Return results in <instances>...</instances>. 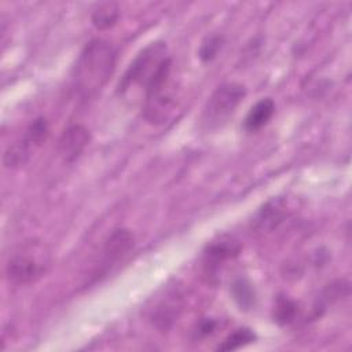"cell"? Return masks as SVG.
<instances>
[{
	"mask_svg": "<svg viewBox=\"0 0 352 352\" xmlns=\"http://www.w3.org/2000/svg\"><path fill=\"white\" fill-rule=\"evenodd\" d=\"M117 52L104 40L94 38L85 44L73 72V85L82 99L95 96L109 81L116 67Z\"/></svg>",
	"mask_w": 352,
	"mask_h": 352,
	"instance_id": "cell-1",
	"label": "cell"
},
{
	"mask_svg": "<svg viewBox=\"0 0 352 352\" xmlns=\"http://www.w3.org/2000/svg\"><path fill=\"white\" fill-rule=\"evenodd\" d=\"M176 106V84L172 80V60L166 58L144 88L143 117L150 124L165 122Z\"/></svg>",
	"mask_w": 352,
	"mask_h": 352,
	"instance_id": "cell-2",
	"label": "cell"
},
{
	"mask_svg": "<svg viewBox=\"0 0 352 352\" xmlns=\"http://www.w3.org/2000/svg\"><path fill=\"white\" fill-rule=\"evenodd\" d=\"M166 58L165 43L155 41L144 47L125 70L118 84V92L124 94L132 85H143L146 88Z\"/></svg>",
	"mask_w": 352,
	"mask_h": 352,
	"instance_id": "cell-3",
	"label": "cell"
},
{
	"mask_svg": "<svg viewBox=\"0 0 352 352\" xmlns=\"http://www.w3.org/2000/svg\"><path fill=\"white\" fill-rule=\"evenodd\" d=\"M245 95L246 88L239 82H226L216 88L209 96L202 111L204 126L214 129L226 124L243 100Z\"/></svg>",
	"mask_w": 352,
	"mask_h": 352,
	"instance_id": "cell-4",
	"label": "cell"
},
{
	"mask_svg": "<svg viewBox=\"0 0 352 352\" xmlns=\"http://www.w3.org/2000/svg\"><path fill=\"white\" fill-rule=\"evenodd\" d=\"M47 265L48 254L37 243H30L10 257L6 276L12 285H29L45 272Z\"/></svg>",
	"mask_w": 352,
	"mask_h": 352,
	"instance_id": "cell-5",
	"label": "cell"
},
{
	"mask_svg": "<svg viewBox=\"0 0 352 352\" xmlns=\"http://www.w3.org/2000/svg\"><path fill=\"white\" fill-rule=\"evenodd\" d=\"M293 212L290 199L286 197H274L268 199L256 213L253 226L261 232L278 228Z\"/></svg>",
	"mask_w": 352,
	"mask_h": 352,
	"instance_id": "cell-6",
	"label": "cell"
},
{
	"mask_svg": "<svg viewBox=\"0 0 352 352\" xmlns=\"http://www.w3.org/2000/svg\"><path fill=\"white\" fill-rule=\"evenodd\" d=\"M135 243L133 234L126 228L114 230L106 239L102 250V270L107 271L129 254Z\"/></svg>",
	"mask_w": 352,
	"mask_h": 352,
	"instance_id": "cell-7",
	"label": "cell"
},
{
	"mask_svg": "<svg viewBox=\"0 0 352 352\" xmlns=\"http://www.w3.org/2000/svg\"><path fill=\"white\" fill-rule=\"evenodd\" d=\"M89 140L91 133L88 128L81 124H73L62 132L58 140V153L65 162H74L82 154Z\"/></svg>",
	"mask_w": 352,
	"mask_h": 352,
	"instance_id": "cell-8",
	"label": "cell"
},
{
	"mask_svg": "<svg viewBox=\"0 0 352 352\" xmlns=\"http://www.w3.org/2000/svg\"><path fill=\"white\" fill-rule=\"evenodd\" d=\"M241 252V243L232 236H220L217 241L210 242L204 252V265L208 274L219 270V267L236 257Z\"/></svg>",
	"mask_w": 352,
	"mask_h": 352,
	"instance_id": "cell-9",
	"label": "cell"
},
{
	"mask_svg": "<svg viewBox=\"0 0 352 352\" xmlns=\"http://www.w3.org/2000/svg\"><path fill=\"white\" fill-rule=\"evenodd\" d=\"M275 113V102L271 98H263L256 102L254 106L249 110L243 126L248 132H257L268 124Z\"/></svg>",
	"mask_w": 352,
	"mask_h": 352,
	"instance_id": "cell-10",
	"label": "cell"
},
{
	"mask_svg": "<svg viewBox=\"0 0 352 352\" xmlns=\"http://www.w3.org/2000/svg\"><path fill=\"white\" fill-rule=\"evenodd\" d=\"M33 151L34 150L21 139L7 147L3 155V164L6 168H10V169L21 168L29 161Z\"/></svg>",
	"mask_w": 352,
	"mask_h": 352,
	"instance_id": "cell-11",
	"label": "cell"
},
{
	"mask_svg": "<svg viewBox=\"0 0 352 352\" xmlns=\"http://www.w3.org/2000/svg\"><path fill=\"white\" fill-rule=\"evenodd\" d=\"M120 16V8L117 3L106 1L100 3L92 12V23L96 29L104 30L111 28Z\"/></svg>",
	"mask_w": 352,
	"mask_h": 352,
	"instance_id": "cell-12",
	"label": "cell"
},
{
	"mask_svg": "<svg viewBox=\"0 0 352 352\" xmlns=\"http://www.w3.org/2000/svg\"><path fill=\"white\" fill-rule=\"evenodd\" d=\"M48 133H50L48 121L44 117H37L26 128L22 140L28 143L33 150H36L45 142V139L48 138Z\"/></svg>",
	"mask_w": 352,
	"mask_h": 352,
	"instance_id": "cell-13",
	"label": "cell"
},
{
	"mask_svg": "<svg viewBox=\"0 0 352 352\" xmlns=\"http://www.w3.org/2000/svg\"><path fill=\"white\" fill-rule=\"evenodd\" d=\"M231 294L235 302L241 307V309H250L254 305V300H256L254 289L252 283L245 278H239L234 280L231 286Z\"/></svg>",
	"mask_w": 352,
	"mask_h": 352,
	"instance_id": "cell-14",
	"label": "cell"
},
{
	"mask_svg": "<svg viewBox=\"0 0 352 352\" xmlns=\"http://www.w3.org/2000/svg\"><path fill=\"white\" fill-rule=\"evenodd\" d=\"M298 312V307L297 302L289 297L280 296L276 298L275 307H274V320L280 324H289L290 322L294 320L296 315Z\"/></svg>",
	"mask_w": 352,
	"mask_h": 352,
	"instance_id": "cell-15",
	"label": "cell"
},
{
	"mask_svg": "<svg viewBox=\"0 0 352 352\" xmlns=\"http://www.w3.org/2000/svg\"><path fill=\"white\" fill-rule=\"evenodd\" d=\"M256 340V334L248 329H236L235 331H232L216 349L217 351H235L239 349L250 342H253Z\"/></svg>",
	"mask_w": 352,
	"mask_h": 352,
	"instance_id": "cell-16",
	"label": "cell"
},
{
	"mask_svg": "<svg viewBox=\"0 0 352 352\" xmlns=\"http://www.w3.org/2000/svg\"><path fill=\"white\" fill-rule=\"evenodd\" d=\"M223 41H224L223 37L219 36V34H214V36L208 37V38L202 43V45H201V48H199V51H198V56L201 58V60H204V62H210L212 59H214L216 55L219 54V51H220L221 47H223Z\"/></svg>",
	"mask_w": 352,
	"mask_h": 352,
	"instance_id": "cell-17",
	"label": "cell"
},
{
	"mask_svg": "<svg viewBox=\"0 0 352 352\" xmlns=\"http://www.w3.org/2000/svg\"><path fill=\"white\" fill-rule=\"evenodd\" d=\"M216 327V322L214 320H210V319H206V320H202L201 324H199V333L202 334H209L214 330Z\"/></svg>",
	"mask_w": 352,
	"mask_h": 352,
	"instance_id": "cell-18",
	"label": "cell"
}]
</instances>
